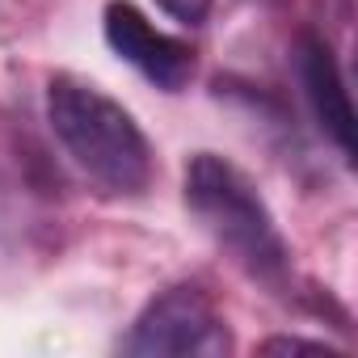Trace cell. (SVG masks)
Returning a JSON list of instances; mask_svg holds the SVG:
<instances>
[{
    "label": "cell",
    "mask_w": 358,
    "mask_h": 358,
    "mask_svg": "<svg viewBox=\"0 0 358 358\" xmlns=\"http://www.w3.org/2000/svg\"><path fill=\"white\" fill-rule=\"evenodd\" d=\"M47 118L68 156L114 194H139L152 182V148L135 118L80 76L47 80Z\"/></svg>",
    "instance_id": "1"
},
{
    "label": "cell",
    "mask_w": 358,
    "mask_h": 358,
    "mask_svg": "<svg viewBox=\"0 0 358 358\" xmlns=\"http://www.w3.org/2000/svg\"><path fill=\"white\" fill-rule=\"evenodd\" d=\"M186 207L211 232V241L224 245L236 257V266H245L253 278L278 282L287 274V245L274 228V215H270L266 199L257 194V186L232 160H224L215 152L190 156Z\"/></svg>",
    "instance_id": "2"
},
{
    "label": "cell",
    "mask_w": 358,
    "mask_h": 358,
    "mask_svg": "<svg viewBox=\"0 0 358 358\" xmlns=\"http://www.w3.org/2000/svg\"><path fill=\"white\" fill-rule=\"evenodd\" d=\"M228 329L203 287H169L160 291L131 324L122 350L135 358H169V354H224Z\"/></svg>",
    "instance_id": "3"
},
{
    "label": "cell",
    "mask_w": 358,
    "mask_h": 358,
    "mask_svg": "<svg viewBox=\"0 0 358 358\" xmlns=\"http://www.w3.org/2000/svg\"><path fill=\"white\" fill-rule=\"evenodd\" d=\"M106 43L118 59H127L139 76H148L164 93H182L194 76L190 43L160 34L131 0H110L106 5Z\"/></svg>",
    "instance_id": "4"
},
{
    "label": "cell",
    "mask_w": 358,
    "mask_h": 358,
    "mask_svg": "<svg viewBox=\"0 0 358 358\" xmlns=\"http://www.w3.org/2000/svg\"><path fill=\"white\" fill-rule=\"evenodd\" d=\"M295 68H299V85L308 93V106H312L320 131L350 160L354 156V106H350V89L341 80V68L333 59V47L316 30H303L295 38Z\"/></svg>",
    "instance_id": "5"
},
{
    "label": "cell",
    "mask_w": 358,
    "mask_h": 358,
    "mask_svg": "<svg viewBox=\"0 0 358 358\" xmlns=\"http://www.w3.org/2000/svg\"><path fill=\"white\" fill-rule=\"evenodd\" d=\"M257 350H262V354H324V358H341L333 345H324V341H303V337H266Z\"/></svg>",
    "instance_id": "6"
},
{
    "label": "cell",
    "mask_w": 358,
    "mask_h": 358,
    "mask_svg": "<svg viewBox=\"0 0 358 358\" xmlns=\"http://www.w3.org/2000/svg\"><path fill=\"white\" fill-rule=\"evenodd\" d=\"M156 5H160L169 17L186 22V26H199V22H207V13H211V0H156Z\"/></svg>",
    "instance_id": "7"
}]
</instances>
